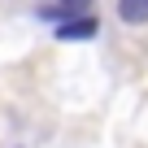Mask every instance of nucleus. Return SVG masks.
<instances>
[{
	"label": "nucleus",
	"mask_w": 148,
	"mask_h": 148,
	"mask_svg": "<svg viewBox=\"0 0 148 148\" xmlns=\"http://www.w3.org/2000/svg\"><path fill=\"white\" fill-rule=\"evenodd\" d=\"M100 26H96V18H65L61 26H57V39H92Z\"/></svg>",
	"instance_id": "nucleus-1"
},
{
	"label": "nucleus",
	"mask_w": 148,
	"mask_h": 148,
	"mask_svg": "<svg viewBox=\"0 0 148 148\" xmlns=\"http://www.w3.org/2000/svg\"><path fill=\"white\" fill-rule=\"evenodd\" d=\"M118 18L131 22V26L148 22V0H118Z\"/></svg>",
	"instance_id": "nucleus-2"
},
{
	"label": "nucleus",
	"mask_w": 148,
	"mask_h": 148,
	"mask_svg": "<svg viewBox=\"0 0 148 148\" xmlns=\"http://www.w3.org/2000/svg\"><path fill=\"white\" fill-rule=\"evenodd\" d=\"M61 5H70V9H74V13H79V9H83V5H92V0H61Z\"/></svg>",
	"instance_id": "nucleus-3"
}]
</instances>
